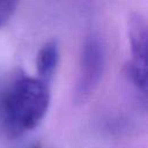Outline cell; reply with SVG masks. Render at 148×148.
<instances>
[{"label": "cell", "instance_id": "3", "mask_svg": "<svg viewBox=\"0 0 148 148\" xmlns=\"http://www.w3.org/2000/svg\"><path fill=\"white\" fill-rule=\"evenodd\" d=\"M128 38L132 60L127 65V75L136 89L145 94L147 91V23L145 17L138 13L132 14L128 18Z\"/></svg>", "mask_w": 148, "mask_h": 148}, {"label": "cell", "instance_id": "4", "mask_svg": "<svg viewBox=\"0 0 148 148\" xmlns=\"http://www.w3.org/2000/svg\"><path fill=\"white\" fill-rule=\"evenodd\" d=\"M58 61H59V49L57 42L56 40L46 42L38 51L36 59V67H37V73L39 74V79L46 82L53 75Z\"/></svg>", "mask_w": 148, "mask_h": 148}, {"label": "cell", "instance_id": "1", "mask_svg": "<svg viewBox=\"0 0 148 148\" xmlns=\"http://www.w3.org/2000/svg\"><path fill=\"white\" fill-rule=\"evenodd\" d=\"M50 89L45 81L17 76L8 87L2 103L5 127L12 136L22 135L39 125L50 106Z\"/></svg>", "mask_w": 148, "mask_h": 148}, {"label": "cell", "instance_id": "5", "mask_svg": "<svg viewBox=\"0 0 148 148\" xmlns=\"http://www.w3.org/2000/svg\"><path fill=\"white\" fill-rule=\"evenodd\" d=\"M16 7L17 3L14 1H0V28L10 21L16 12Z\"/></svg>", "mask_w": 148, "mask_h": 148}, {"label": "cell", "instance_id": "6", "mask_svg": "<svg viewBox=\"0 0 148 148\" xmlns=\"http://www.w3.org/2000/svg\"><path fill=\"white\" fill-rule=\"evenodd\" d=\"M29 148H42V146H40V143H34L31 147H29Z\"/></svg>", "mask_w": 148, "mask_h": 148}, {"label": "cell", "instance_id": "2", "mask_svg": "<svg viewBox=\"0 0 148 148\" xmlns=\"http://www.w3.org/2000/svg\"><path fill=\"white\" fill-rule=\"evenodd\" d=\"M105 68V49L101 38L91 34L86 37L79 61L74 99L84 103L97 89Z\"/></svg>", "mask_w": 148, "mask_h": 148}]
</instances>
